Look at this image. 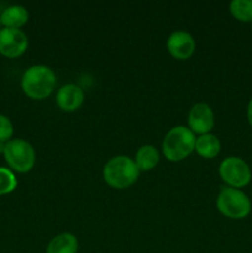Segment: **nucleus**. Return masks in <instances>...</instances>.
Here are the masks:
<instances>
[{
	"label": "nucleus",
	"mask_w": 252,
	"mask_h": 253,
	"mask_svg": "<svg viewBox=\"0 0 252 253\" xmlns=\"http://www.w3.org/2000/svg\"><path fill=\"white\" fill-rule=\"evenodd\" d=\"M251 27H252V22H251Z\"/></svg>",
	"instance_id": "obj_21"
},
{
	"label": "nucleus",
	"mask_w": 252,
	"mask_h": 253,
	"mask_svg": "<svg viewBox=\"0 0 252 253\" xmlns=\"http://www.w3.org/2000/svg\"><path fill=\"white\" fill-rule=\"evenodd\" d=\"M78 251V240L73 234L63 232L49 241L46 253H77Z\"/></svg>",
	"instance_id": "obj_13"
},
{
	"label": "nucleus",
	"mask_w": 252,
	"mask_h": 253,
	"mask_svg": "<svg viewBox=\"0 0 252 253\" xmlns=\"http://www.w3.org/2000/svg\"><path fill=\"white\" fill-rule=\"evenodd\" d=\"M57 105L63 111H76L84 101V93L76 84H66L58 89L56 96Z\"/></svg>",
	"instance_id": "obj_10"
},
{
	"label": "nucleus",
	"mask_w": 252,
	"mask_h": 253,
	"mask_svg": "<svg viewBox=\"0 0 252 253\" xmlns=\"http://www.w3.org/2000/svg\"><path fill=\"white\" fill-rule=\"evenodd\" d=\"M189 130L197 135H207L215 126V115L212 109L205 103H198L193 105L188 114Z\"/></svg>",
	"instance_id": "obj_8"
},
{
	"label": "nucleus",
	"mask_w": 252,
	"mask_h": 253,
	"mask_svg": "<svg viewBox=\"0 0 252 253\" xmlns=\"http://www.w3.org/2000/svg\"><path fill=\"white\" fill-rule=\"evenodd\" d=\"M17 185L16 177L10 169L0 167V195L14 192Z\"/></svg>",
	"instance_id": "obj_16"
},
{
	"label": "nucleus",
	"mask_w": 252,
	"mask_h": 253,
	"mask_svg": "<svg viewBox=\"0 0 252 253\" xmlns=\"http://www.w3.org/2000/svg\"><path fill=\"white\" fill-rule=\"evenodd\" d=\"M246 116H247V121H249V124L251 125V127H252V98L250 99L249 104H247Z\"/></svg>",
	"instance_id": "obj_18"
},
{
	"label": "nucleus",
	"mask_w": 252,
	"mask_h": 253,
	"mask_svg": "<svg viewBox=\"0 0 252 253\" xmlns=\"http://www.w3.org/2000/svg\"><path fill=\"white\" fill-rule=\"evenodd\" d=\"M230 12L241 22H252V0H234L230 2Z\"/></svg>",
	"instance_id": "obj_15"
},
{
	"label": "nucleus",
	"mask_w": 252,
	"mask_h": 253,
	"mask_svg": "<svg viewBox=\"0 0 252 253\" xmlns=\"http://www.w3.org/2000/svg\"><path fill=\"white\" fill-rule=\"evenodd\" d=\"M14 133V126L10 119L5 115H0V142H9Z\"/></svg>",
	"instance_id": "obj_17"
},
{
	"label": "nucleus",
	"mask_w": 252,
	"mask_h": 253,
	"mask_svg": "<svg viewBox=\"0 0 252 253\" xmlns=\"http://www.w3.org/2000/svg\"><path fill=\"white\" fill-rule=\"evenodd\" d=\"M221 150V143L220 140L212 133H207L197 137L195 140V152L203 158H215L220 153Z\"/></svg>",
	"instance_id": "obj_11"
},
{
	"label": "nucleus",
	"mask_w": 252,
	"mask_h": 253,
	"mask_svg": "<svg viewBox=\"0 0 252 253\" xmlns=\"http://www.w3.org/2000/svg\"><path fill=\"white\" fill-rule=\"evenodd\" d=\"M103 177L106 184L115 189H126L137 182L140 169L128 156H115L105 163Z\"/></svg>",
	"instance_id": "obj_2"
},
{
	"label": "nucleus",
	"mask_w": 252,
	"mask_h": 253,
	"mask_svg": "<svg viewBox=\"0 0 252 253\" xmlns=\"http://www.w3.org/2000/svg\"><path fill=\"white\" fill-rule=\"evenodd\" d=\"M216 207L225 217L242 220L251 212V200L241 189L225 187L217 195Z\"/></svg>",
	"instance_id": "obj_4"
},
{
	"label": "nucleus",
	"mask_w": 252,
	"mask_h": 253,
	"mask_svg": "<svg viewBox=\"0 0 252 253\" xmlns=\"http://www.w3.org/2000/svg\"><path fill=\"white\" fill-rule=\"evenodd\" d=\"M4 157L9 167L15 172L26 173L35 166L36 153L27 141L16 138L5 143Z\"/></svg>",
	"instance_id": "obj_5"
},
{
	"label": "nucleus",
	"mask_w": 252,
	"mask_h": 253,
	"mask_svg": "<svg viewBox=\"0 0 252 253\" xmlns=\"http://www.w3.org/2000/svg\"><path fill=\"white\" fill-rule=\"evenodd\" d=\"M219 174L221 179L227 184V187L244 188L251 182V168L242 158L230 156L226 157L219 167Z\"/></svg>",
	"instance_id": "obj_6"
},
{
	"label": "nucleus",
	"mask_w": 252,
	"mask_h": 253,
	"mask_svg": "<svg viewBox=\"0 0 252 253\" xmlns=\"http://www.w3.org/2000/svg\"><path fill=\"white\" fill-rule=\"evenodd\" d=\"M167 49L173 58L185 61L195 52L194 37L183 30L172 32L167 40Z\"/></svg>",
	"instance_id": "obj_9"
},
{
	"label": "nucleus",
	"mask_w": 252,
	"mask_h": 253,
	"mask_svg": "<svg viewBox=\"0 0 252 253\" xmlns=\"http://www.w3.org/2000/svg\"><path fill=\"white\" fill-rule=\"evenodd\" d=\"M4 150H5V143L0 142V153H4Z\"/></svg>",
	"instance_id": "obj_19"
},
{
	"label": "nucleus",
	"mask_w": 252,
	"mask_h": 253,
	"mask_svg": "<svg viewBox=\"0 0 252 253\" xmlns=\"http://www.w3.org/2000/svg\"><path fill=\"white\" fill-rule=\"evenodd\" d=\"M29 40L20 29L4 27L0 30V54L7 58H17L25 53Z\"/></svg>",
	"instance_id": "obj_7"
},
{
	"label": "nucleus",
	"mask_w": 252,
	"mask_h": 253,
	"mask_svg": "<svg viewBox=\"0 0 252 253\" xmlns=\"http://www.w3.org/2000/svg\"><path fill=\"white\" fill-rule=\"evenodd\" d=\"M0 25H1V22H0ZM0 30H1V29H0Z\"/></svg>",
	"instance_id": "obj_20"
},
{
	"label": "nucleus",
	"mask_w": 252,
	"mask_h": 253,
	"mask_svg": "<svg viewBox=\"0 0 252 253\" xmlns=\"http://www.w3.org/2000/svg\"><path fill=\"white\" fill-rule=\"evenodd\" d=\"M158 161H160V153H158L157 148L151 145L141 146L136 152L135 162L140 172L141 170L147 172V170L153 169L157 166Z\"/></svg>",
	"instance_id": "obj_14"
},
{
	"label": "nucleus",
	"mask_w": 252,
	"mask_h": 253,
	"mask_svg": "<svg viewBox=\"0 0 252 253\" xmlns=\"http://www.w3.org/2000/svg\"><path fill=\"white\" fill-rule=\"evenodd\" d=\"M195 135L185 126H174L165 136L162 142L163 155L170 162H179L195 150Z\"/></svg>",
	"instance_id": "obj_3"
},
{
	"label": "nucleus",
	"mask_w": 252,
	"mask_h": 253,
	"mask_svg": "<svg viewBox=\"0 0 252 253\" xmlns=\"http://www.w3.org/2000/svg\"><path fill=\"white\" fill-rule=\"evenodd\" d=\"M57 84V77L53 69L43 64L30 67L21 78V88L29 98L43 100L53 93Z\"/></svg>",
	"instance_id": "obj_1"
},
{
	"label": "nucleus",
	"mask_w": 252,
	"mask_h": 253,
	"mask_svg": "<svg viewBox=\"0 0 252 253\" xmlns=\"http://www.w3.org/2000/svg\"><path fill=\"white\" fill-rule=\"evenodd\" d=\"M29 21V12L24 6L12 5L6 7L0 15V22L9 29H20Z\"/></svg>",
	"instance_id": "obj_12"
}]
</instances>
